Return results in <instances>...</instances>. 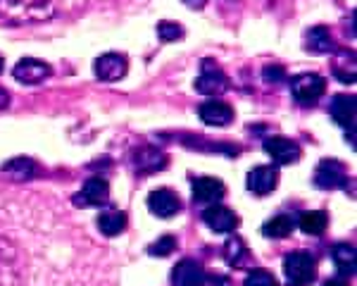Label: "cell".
<instances>
[{
  "mask_svg": "<svg viewBox=\"0 0 357 286\" xmlns=\"http://www.w3.org/2000/svg\"><path fill=\"white\" fill-rule=\"evenodd\" d=\"M148 210L155 217H162V220H169L174 217L178 210H181V203H178V196L169 188H158V191H151L148 196Z\"/></svg>",
  "mask_w": 357,
  "mask_h": 286,
  "instance_id": "9c48e42d",
  "label": "cell"
},
{
  "mask_svg": "<svg viewBox=\"0 0 357 286\" xmlns=\"http://www.w3.org/2000/svg\"><path fill=\"white\" fill-rule=\"evenodd\" d=\"M348 282H345V279H341V277H336V279H331V282H326L324 286H345Z\"/></svg>",
  "mask_w": 357,
  "mask_h": 286,
  "instance_id": "4dcf8cb0",
  "label": "cell"
},
{
  "mask_svg": "<svg viewBox=\"0 0 357 286\" xmlns=\"http://www.w3.org/2000/svg\"><path fill=\"white\" fill-rule=\"evenodd\" d=\"M331 117L343 129H355V96L338 93L331 100Z\"/></svg>",
  "mask_w": 357,
  "mask_h": 286,
  "instance_id": "2e32d148",
  "label": "cell"
},
{
  "mask_svg": "<svg viewBox=\"0 0 357 286\" xmlns=\"http://www.w3.org/2000/svg\"><path fill=\"white\" fill-rule=\"evenodd\" d=\"M205 282H207V274L203 270V265L191 260V257L176 262V267L172 270V284L174 286H205Z\"/></svg>",
  "mask_w": 357,
  "mask_h": 286,
  "instance_id": "52a82bcc",
  "label": "cell"
},
{
  "mask_svg": "<svg viewBox=\"0 0 357 286\" xmlns=\"http://www.w3.org/2000/svg\"><path fill=\"white\" fill-rule=\"evenodd\" d=\"M3 67H5V60H3V57H0V72H3Z\"/></svg>",
  "mask_w": 357,
  "mask_h": 286,
  "instance_id": "1f68e13d",
  "label": "cell"
},
{
  "mask_svg": "<svg viewBox=\"0 0 357 286\" xmlns=\"http://www.w3.org/2000/svg\"><path fill=\"white\" fill-rule=\"evenodd\" d=\"M158 36L160 41L169 43V41H178L183 36V27L176 24V22H160L158 24Z\"/></svg>",
  "mask_w": 357,
  "mask_h": 286,
  "instance_id": "d4e9b609",
  "label": "cell"
},
{
  "mask_svg": "<svg viewBox=\"0 0 357 286\" xmlns=\"http://www.w3.org/2000/svg\"><path fill=\"white\" fill-rule=\"evenodd\" d=\"M333 262L338 267V277L348 279L355 272V248L348 243H338L333 246Z\"/></svg>",
  "mask_w": 357,
  "mask_h": 286,
  "instance_id": "ac0fdd59",
  "label": "cell"
},
{
  "mask_svg": "<svg viewBox=\"0 0 357 286\" xmlns=\"http://www.w3.org/2000/svg\"><path fill=\"white\" fill-rule=\"evenodd\" d=\"M229 89V79L224 77L222 70H217V65L212 67V62H205L203 74L195 79V91L205 96H220Z\"/></svg>",
  "mask_w": 357,
  "mask_h": 286,
  "instance_id": "30bf717a",
  "label": "cell"
},
{
  "mask_svg": "<svg viewBox=\"0 0 357 286\" xmlns=\"http://www.w3.org/2000/svg\"><path fill=\"white\" fill-rule=\"evenodd\" d=\"M167 163V158L158 148H143L141 153L136 156V170L138 172H155V170H162Z\"/></svg>",
  "mask_w": 357,
  "mask_h": 286,
  "instance_id": "7402d4cb",
  "label": "cell"
},
{
  "mask_svg": "<svg viewBox=\"0 0 357 286\" xmlns=\"http://www.w3.org/2000/svg\"><path fill=\"white\" fill-rule=\"evenodd\" d=\"M8 103H10V93L5 89H0V110H3V107H8Z\"/></svg>",
  "mask_w": 357,
  "mask_h": 286,
  "instance_id": "f546056e",
  "label": "cell"
},
{
  "mask_svg": "<svg viewBox=\"0 0 357 286\" xmlns=\"http://www.w3.org/2000/svg\"><path fill=\"white\" fill-rule=\"evenodd\" d=\"M293 227H296V220L291 215H276L262 225V234L267 239H284L293 232Z\"/></svg>",
  "mask_w": 357,
  "mask_h": 286,
  "instance_id": "ffe728a7",
  "label": "cell"
},
{
  "mask_svg": "<svg viewBox=\"0 0 357 286\" xmlns=\"http://www.w3.org/2000/svg\"><path fill=\"white\" fill-rule=\"evenodd\" d=\"M203 222L212 229V232L227 234V232H234V229L238 227V215H236L234 210L224 208V205H220V203H212L210 208L203 213Z\"/></svg>",
  "mask_w": 357,
  "mask_h": 286,
  "instance_id": "ba28073f",
  "label": "cell"
},
{
  "mask_svg": "<svg viewBox=\"0 0 357 286\" xmlns=\"http://www.w3.org/2000/svg\"><path fill=\"white\" fill-rule=\"evenodd\" d=\"M262 79L267 84H279L286 79V72H284V67H279V65H269V67H264Z\"/></svg>",
  "mask_w": 357,
  "mask_h": 286,
  "instance_id": "83f0119b",
  "label": "cell"
},
{
  "mask_svg": "<svg viewBox=\"0 0 357 286\" xmlns=\"http://www.w3.org/2000/svg\"><path fill=\"white\" fill-rule=\"evenodd\" d=\"M174 248H176V239L174 236H162V239H158L153 246H148V255H153V257H165V255H172L174 253Z\"/></svg>",
  "mask_w": 357,
  "mask_h": 286,
  "instance_id": "cb8c5ba5",
  "label": "cell"
},
{
  "mask_svg": "<svg viewBox=\"0 0 357 286\" xmlns=\"http://www.w3.org/2000/svg\"><path fill=\"white\" fill-rule=\"evenodd\" d=\"M238 255H245V248H243V243H241V239H231V241L227 243V248H224V257H227V262H231V265H241Z\"/></svg>",
  "mask_w": 357,
  "mask_h": 286,
  "instance_id": "4316f807",
  "label": "cell"
},
{
  "mask_svg": "<svg viewBox=\"0 0 357 286\" xmlns=\"http://www.w3.org/2000/svg\"><path fill=\"white\" fill-rule=\"evenodd\" d=\"M126 74V57L119 53H107L96 60V77L100 82H119Z\"/></svg>",
  "mask_w": 357,
  "mask_h": 286,
  "instance_id": "7c38bea8",
  "label": "cell"
},
{
  "mask_svg": "<svg viewBox=\"0 0 357 286\" xmlns=\"http://www.w3.org/2000/svg\"><path fill=\"white\" fill-rule=\"evenodd\" d=\"M305 45H307V50L319 53V55H326V53H333V50H336V43H333V38L326 27L310 29L307 36H305Z\"/></svg>",
  "mask_w": 357,
  "mask_h": 286,
  "instance_id": "e0dca14e",
  "label": "cell"
},
{
  "mask_svg": "<svg viewBox=\"0 0 357 286\" xmlns=\"http://www.w3.org/2000/svg\"><path fill=\"white\" fill-rule=\"evenodd\" d=\"M264 151L272 156L276 165H293L301 160V146L291 139L284 136H272V139L264 141Z\"/></svg>",
  "mask_w": 357,
  "mask_h": 286,
  "instance_id": "8992f818",
  "label": "cell"
},
{
  "mask_svg": "<svg viewBox=\"0 0 357 286\" xmlns=\"http://www.w3.org/2000/svg\"><path fill=\"white\" fill-rule=\"evenodd\" d=\"M224 184L217 176H200L193 181V200L195 203H220L224 198Z\"/></svg>",
  "mask_w": 357,
  "mask_h": 286,
  "instance_id": "9a60e30c",
  "label": "cell"
},
{
  "mask_svg": "<svg viewBox=\"0 0 357 286\" xmlns=\"http://www.w3.org/2000/svg\"><path fill=\"white\" fill-rule=\"evenodd\" d=\"M284 274H286V282H289L291 286H310L317 277L314 257L310 253H305V250H298V253L286 255Z\"/></svg>",
  "mask_w": 357,
  "mask_h": 286,
  "instance_id": "7a4b0ae2",
  "label": "cell"
},
{
  "mask_svg": "<svg viewBox=\"0 0 357 286\" xmlns=\"http://www.w3.org/2000/svg\"><path fill=\"white\" fill-rule=\"evenodd\" d=\"M107 198H110V186H107L105 179L100 176H93L84 184L82 191L74 196V205L79 208H98V205H105Z\"/></svg>",
  "mask_w": 357,
  "mask_h": 286,
  "instance_id": "277c9868",
  "label": "cell"
},
{
  "mask_svg": "<svg viewBox=\"0 0 357 286\" xmlns=\"http://www.w3.org/2000/svg\"><path fill=\"white\" fill-rule=\"evenodd\" d=\"M243 286H279V284H276V279L272 277V272H267V270H252L245 277V284Z\"/></svg>",
  "mask_w": 357,
  "mask_h": 286,
  "instance_id": "484cf974",
  "label": "cell"
},
{
  "mask_svg": "<svg viewBox=\"0 0 357 286\" xmlns=\"http://www.w3.org/2000/svg\"><path fill=\"white\" fill-rule=\"evenodd\" d=\"M50 74V67L45 65L43 60H36V57H24L15 65L13 77L20 84H41L45 77Z\"/></svg>",
  "mask_w": 357,
  "mask_h": 286,
  "instance_id": "8fae6325",
  "label": "cell"
},
{
  "mask_svg": "<svg viewBox=\"0 0 357 286\" xmlns=\"http://www.w3.org/2000/svg\"><path fill=\"white\" fill-rule=\"evenodd\" d=\"M3 172H8V174H15L17 181H24L29 176L33 174V163L26 158H15L10 160L8 165H3Z\"/></svg>",
  "mask_w": 357,
  "mask_h": 286,
  "instance_id": "603a6c76",
  "label": "cell"
},
{
  "mask_svg": "<svg viewBox=\"0 0 357 286\" xmlns=\"http://www.w3.org/2000/svg\"><path fill=\"white\" fill-rule=\"evenodd\" d=\"M279 184V172L276 167H255L248 172V191L255 196H267Z\"/></svg>",
  "mask_w": 357,
  "mask_h": 286,
  "instance_id": "4fadbf2b",
  "label": "cell"
},
{
  "mask_svg": "<svg viewBox=\"0 0 357 286\" xmlns=\"http://www.w3.org/2000/svg\"><path fill=\"white\" fill-rule=\"evenodd\" d=\"M183 3H186L188 8H193V10H200V8H205L207 0H183Z\"/></svg>",
  "mask_w": 357,
  "mask_h": 286,
  "instance_id": "f1b7e54d",
  "label": "cell"
},
{
  "mask_svg": "<svg viewBox=\"0 0 357 286\" xmlns=\"http://www.w3.org/2000/svg\"><path fill=\"white\" fill-rule=\"evenodd\" d=\"M198 114L205 124H210V127H227V124H231V119H234L231 107H229L224 100H217V98L203 103Z\"/></svg>",
  "mask_w": 357,
  "mask_h": 286,
  "instance_id": "5bb4252c",
  "label": "cell"
},
{
  "mask_svg": "<svg viewBox=\"0 0 357 286\" xmlns=\"http://www.w3.org/2000/svg\"><path fill=\"white\" fill-rule=\"evenodd\" d=\"M314 186L324 191L345 186V167L338 160H321L314 172Z\"/></svg>",
  "mask_w": 357,
  "mask_h": 286,
  "instance_id": "5b68a950",
  "label": "cell"
},
{
  "mask_svg": "<svg viewBox=\"0 0 357 286\" xmlns=\"http://www.w3.org/2000/svg\"><path fill=\"white\" fill-rule=\"evenodd\" d=\"M326 82L319 74H298L291 79V93L301 105H312L324 96Z\"/></svg>",
  "mask_w": 357,
  "mask_h": 286,
  "instance_id": "3957f363",
  "label": "cell"
},
{
  "mask_svg": "<svg viewBox=\"0 0 357 286\" xmlns=\"http://www.w3.org/2000/svg\"><path fill=\"white\" fill-rule=\"evenodd\" d=\"M326 225H329V217H326V213H321V210H307V213H303L298 217V227H301L305 234H312V236L324 234Z\"/></svg>",
  "mask_w": 357,
  "mask_h": 286,
  "instance_id": "d6986e66",
  "label": "cell"
},
{
  "mask_svg": "<svg viewBox=\"0 0 357 286\" xmlns=\"http://www.w3.org/2000/svg\"><path fill=\"white\" fill-rule=\"evenodd\" d=\"M86 0H0V15L17 24L45 22L65 13H77Z\"/></svg>",
  "mask_w": 357,
  "mask_h": 286,
  "instance_id": "6da1fadb",
  "label": "cell"
},
{
  "mask_svg": "<svg viewBox=\"0 0 357 286\" xmlns=\"http://www.w3.org/2000/svg\"><path fill=\"white\" fill-rule=\"evenodd\" d=\"M98 229H100V234H105V236H117V234H122L126 229V213H119V210H114V213H102L98 217Z\"/></svg>",
  "mask_w": 357,
  "mask_h": 286,
  "instance_id": "44dd1931",
  "label": "cell"
}]
</instances>
